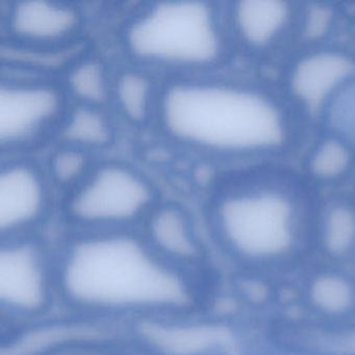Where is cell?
<instances>
[{
	"label": "cell",
	"instance_id": "obj_1",
	"mask_svg": "<svg viewBox=\"0 0 355 355\" xmlns=\"http://www.w3.org/2000/svg\"><path fill=\"white\" fill-rule=\"evenodd\" d=\"M55 261L60 298L84 313L164 317L193 301L187 272L132 230L78 232Z\"/></svg>",
	"mask_w": 355,
	"mask_h": 355
},
{
	"label": "cell",
	"instance_id": "obj_2",
	"mask_svg": "<svg viewBox=\"0 0 355 355\" xmlns=\"http://www.w3.org/2000/svg\"><path fill=\"white\" fill-rule=\"evenodd\" d=\"M157 118L176 142L218 157H275L296 134L292 113L275 95L217 78L184 76L168 83Z\"/></svg>",
	"mask_w": 355,
	"mask_h": 355
},
{
	"label": "cell",
	"instance_id": "obj_3",
	"mask_svg": "<svg viewBox=\"0 0 355 355\" xmlns=\"http://www.w3.org/2000/svg\"><path fill=\"white\" fill-rule=\"evenodd\" d=\"M139 63L178 71L211 69L225 57L227 33L211 3H155L141 10L123 33Z\"/></svg>",
	"mask_w": 355,
	"mask_h": 355
},
{
	"label": "cell",
	"instance_id": "obj_4",
	"mask_svg": "<svg viewBox=\"0 0 355 355\" xmlns=\"http://www.w3.org/2000/svg\"><path fill=\"white\" fill-rule=\"evenodd\" d=\"M299 196L290 182L267 176L249 178L217 195L211 217L218 234L236 252L274 257L294 241Z\"/></svg>",
	"mask_w": 355,
	"mask_h": 355
},
{
	"label": "cell",
	"instance_id": "obj_5",
	"mask_svg": "<svg viewBox=\"0 0 355 355\" xmlns=\"http://www.w3.org/2000/svg\"><path fill=\"white\" fill-rule=\"evenodd\" d=\"M155 207L146 176L132 166L109 162L93 166L71 191L65 205L68 221L78 232L132 230Z\"/></svg>",
	"mask_w": 355,
	"mask_h": 355
},
{
	"label": "cell",
	"instance_id": "obj_6",
	"mask_svg": "<svg viewBox=\"0 0 355 355\" xmlns=\"http://www.w3.org/2000/svg\"><path fill=\"white\" fill-rule=\"evenodd\" d=\"M1 240L0 309L18 321H37L59 296L55 257L30 236Z\"/></svg>",
	"mask_w": 355,
	"mask_h": 355
},
{
	"label": "cell",
	"instance_id": "obj_7",
	"mask_svg": "<svg viewBox=\"0 0 355 355\" xmlns=\"http://www.w3.org/2000/svg\"><path fill=\"white\" fill-rule=\"evenodd\" d=\"M61 91L42 80H8L0 88V143L9 150L43 140L65 119Z\"/></svg>",
	"mask_w": 355,
	"mask_h": 355
},
{
	"label": "cell",
	"instance_id": "obj_8",
	"mask_svg": "<svg viewBox=\"0 0 355 355\" xmlns=\"http://www.w3.org/2000/svg\"><path fill=\"white\" fill-rule=\"evenodd\" d=\"M355 78V58L338 49L318 47L295 61L288 71V92L307 117L324 118L332 101Z\"/></svg>",
	"mask_w": 355,
	"mask_h": 355
},
{
	"label": "cell",
	"instance_id": "obj_9",
	"mask_svg": "<svg viewBox=\"0 0 355 355\" xmlns=\"http://www.w3.org/2000/svg\"><path fill=\"white\" fill-rule=\"evenodd\" d=\"M49 194L42 172L24 159H10L0 170L1 238L28 236L44 218Z\"/></svg>",
	"mask_w": 355,
	"mask_h": 355
},
{
	"label": "cell",
	"instance_id": "obj_10",
	"mask_svg": "<svg viewBox=\"0 0 355 355\" xmlns=\"http://www.w3.org/2000/svg\"><path fill=\"white\" fill-rule=\"evenodd\" d=\"M228 26L247 51L267 53L284 41L296 24V10L288 3L247 0L232 5Z\"/></svg>",
	"mask_w": 355,
	"mask_h": 355
},
{
	"label": "cell",
	"instance_id": "obj_11",
	"mask_svg": "<svg viewBox=\"0 0 355 355\" xmlns=\"http://www.w3.org/2000/svg\"><path fill=\"white\" fill-rule=\"evenodd\" d=\"M80 24L78 10L63 3L24 1L14 3L8 13V31L18 43L30 47L64 44Z\"/></svg>",
	"mask_w": 355,
	"mask_h": 355
},
{
	"label": "cell",
	"instance_id": "obj_12",
	"mask_svg": "<svg viewBox=\"0 0 355 355\" xmlns=\"http://www.w3.org/2000/svg\"><path fill=\"white\" fill-rule=\"evenodd\" d=\"M144 239L168 263L187 272L200 255V242L190 214L174 203L155 205L145 219Z\"/></svg>",
	"mask_w": 355,
	"mask_h": 355
},
{
	"label": "cell",
	"instance_id": "obj_13",
	"mask_svg": "<svg viewBox=\"0 0 355 355\" xmlns=\"http://www.w3.org/2000/svg\"><path fill=\"white\" fill-rule=\"evenodd\" d=\"M141 331L151 347L165 355H205L232 344L227 330L203 322L148 318Z\"/></svg>",
	"mask_w": 355,
	"mask_h": 355
},
{
	"label": "cell",
	"instance_id": "obj_14",
	"mask_svg": "<svg viewBox=\"0 0 355 355\" xmlns=\"http://www.w3.org/2000/svg\"><path fill=\"white\" fill-rule=\"evenodd\" d=\"M161 90L142 70L126 69L114 80L112 97L126 121L145 125L157 117Z\"/></svg>",
	"mask_w": 355,
	"mask_h": 355
},
{
	"label": "cell",
	"instance_id": "obj_15",
	"mask_svg": "<svg viewBox=\"0 0 355 355\" xmlns=\"http://www.w3.org/2000/svg\"><path fill=\"white\" fill-rule=\"evenodd\" d=\"M61 128L66 145L87 151L107 146L114 138L111 122L98 107L92 105L74 107L66 114Z\"/></svg>",
	"mask_w": 355,
	"mask_h": 355
},
{
	"label": "cell",
	"instance_id": "obj_16",
	"mask_svg": "<svg viewBox=\"0 0 355 355\" xmlns=\"http://www.w3.org/2000/svg\"><path fill=\"white\" fill-rule=\"evenodd\" d=\"M354 165L353 144L336 134L324 137L311 149L306 161L309 175L321 182L344 178Z\"/></svg>",
	"mask_w": 355,
	"mask_h": 355
},
{
	"label": "cell",
	"instance_id": "obj_17",
	"mask_svg": "<svg viewBox=\"0 0 355 355\" xmlns=\"http://www.w3.org/2000/svg\"><path fill=\"white\" fill-rule=\"evenodd\" d=\"M68 85L80 105L98 107L112 95V84L105 66L96 60H86L74 66L68 78Z\"/></svg>",
	"mask_w": 355,
	"mask_h": 355
},
{
	"label": "cell",
	"instance_id": "obj_18",
	"mask_svg": "<svg viewBox=\"0 0 355 355\" xmlns=\"http://www.w3.org/2000/svg\"><path fill=\"white\" fill-rule=\"evenodd\" d=\"M323 236L330 252H347L355 242V209L344 202L332 205L324 218Z\"/></svg>",
	"mask_w": 355,
	"mask_h": 355
},
{
	"label": "cell",
	"instance_id": "obj_19",
	"mask_svg": "<svg viewBox=\"0 0 355 355\" xmlns=\"http://www.w3.org/2000/svg\"><path fill=\"white\" fill-rule=\"evenodd\" d=\"M92 167L87 150L65 145L51 157L49 173L58 184L69 187L72 190L82 182Z\"/></svg>",
	"mask_w": 355,
	"mask_h": 355
},
{
	"label": "cell",
	"instance_id": "obj_20",
	"mask_svg": "<svg viewBox=\"0 0 355 355\" xmlns=\"http://www.w3.org/2000/svg\"><path fill=\"white\" fill-rule=\"evenodd\" d=\"M311 293L313 303L327 313H343L352 304L350 284L338 276L324 275L318 278L311 286Z\"/></svg>",
	"mask_w": 355,
	"mask_h": 355
},
{
	"label": "cell",
	"instance_id": "obj_21",
	"mask_svg": "<svg viewBox=\"0 0 355 355\" xmlns=\"http://www.w3.org/2000/svg\"><path fill=\"white\" fill-rule=\"evenodd\" d=\"M324 118L329 121L332 134L353 142L355 139V78L332 101Z\"/></svg>",
	"mask_w": 355,
	"mask_h": 355
},
{
	"label": "cell",
	"instance_id": "obj_22",
	"mask_svg": "<svg viewBox=\"0 0 355 355\" xmlns=\"http://www.w3.org/2000/svg\"><path fill=\"white\" fill-rule=\"evenodd\" d=\"M334 11L322 6H311L305 10L301 20L302 33L311 40L322 39L327 35L334 24Z\"/></svg>",
	"mask_w": 355,
	"mask_h": 355
}]
</instances>
